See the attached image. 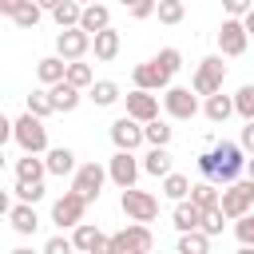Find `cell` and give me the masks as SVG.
<instances>
[{"label":"cell","mask_w":254,"mask_h":254,"mask_svg":"<svg viewBox=\"0 0 254 254\" xmlns=\"http://www.w3.org/2000/svg\"><path fill=\"white\" fill-rule=\"evenodd\" d=\"M242 171H246V151H242V143H218V147H214V179H210V183L230 187V183L242 179Z\"/></svg>","instance_id":"cell-1"},{"label":"cell","mask_w":254,"mask_h":254,"mask_svg":"<svg viewBox=\"0 0 254 254\" xmlns=\"http://www.w3.org/2000/svg\"><path fill=\"white\" fill-rule=\"evenodd\" d=\"M222 79H226V64H222V56H206V60H198V67H194L190 91L210 99V95L222 91Z\"/></svg>","instance_id":"cell-2"},{"label":"cell","mask_w":254,"mask_h":254,"mask_svg":"<svg viewBox=\"0 0 254 254\" xmlns=\"http://www.w3.org/2000/svg\"><path fill=\"white\" fill-rule=\"evenodd\" d=\"M155 234L143 222H127L119 234H111V254H151Z\"/></svg>","instance_id":"cell-3"},{"label":"cell","mask_w":254,"mask_h":254,"mask_svg":"<svg viewBox=\"0 0 254 254\" xmlns=\"http://www.w3.org/2000/svg\"><path fill=\"white\" fill-rule=\"evenodd\" d=\"M16 143H20V151L24 155H44L48 151V127H44V119H36V115H20L16 119V135H12Z\"/></svg>","instance_id":"cell-4"},{"label":"cell","mask_w":254,"mask_h":254,"mask_svg":"<svg viewBox=\"0 0 254 254\" xmlns=\"http://www.w3.org/2000/svg\"><path fill=\"white\" fill-rule=\"evenodd\" d=\"M119 206H123V214L131 218V222H155L159 218V198L151 194V190H139V187H131V190H123V198H119Z\"/></svg>","instance_id":"cell-5"},{"label":"cell","mask_w":254,"mask_h":254,"mask_svg":"<svg viewBox=\"0 0 254 254\" xmlns=\"http://www.w3.org/2000/svg\"><path fill=\"white\" fill-rule=\"evenodd\" d=\"M254 210V179H238V183H230L226 190H222V214L226 218H246Z\"/></svg>","instance_id":"cell-6"},{"label":"cell","mask_w":254,"mask_h":254,"mask_svg":"<svg viewBox=\"0 0 254 254\" xmlns=\"http://www.w3.org/2000/svg\"><path fill=\"white\" fill-rule=\"evenodd\" d=\"M83 210H87V198L79 194V190H64L56 202H52V222L60 226V230H75L79 222H83Z\"/></svg>","instance_id":"cell-7"},{"label":"cell","mask_w":254,"mask_h":254,"mask_svg":"<svg viewBox=\"0 0 254 254\" xmlns=\"http://www.w3.org/2000/svg\"><path fill=\"white\" fill-rule=\"evenodd\" d=\"M111 175H107V167H99V163H79V171L71 175V190H79L87 202H95L99 194H103V183H107Z\"/></svg>","instance_id":"cell-8"},{"label":"cell","mask_w":254,"mask_h":254,"mask_svg":"<svg viewBox=\"0 0 254 254\" xmlns=\"http://www.w3.org/2000/svg\"><path fill=\"white\" fill-rule=\"evenodd\" d=\"M139 171H143V163L135 159V151H115V155L107 159V175H111V183H115L119 190H131L135 179H139Z\"/></svg>","instance_id":"cell-9"},{"label":"cell","mask_w":254,"mask_h":254,"mask_svg":"<svg viewBox=\"0 0 254 254\" xmlns=\"http://www.w3.org/2000/svg\"><path fill=\"white\" fill-rule=\"evenodd\" d=\"M246 44H250V32H246V24L226 16V20L218 24V52L234 60V56H242V52H246Z\"/></svg>","instance_id":"cell-10"},{"label":"cell","mask_w":254,"mask_h":254,"mask_svg":"<svg viewBox=\"0 0 254 254\" xmlns=\"http://www.w3.org/2000/svg\"><path fill=\"white\" fill-rule=\"evenodd\" d=\"M131 79H135V87H139V91H167L175 75H171V71H167V67L151 56L147 64H139V67L131 71Z\"/></svg>","instance_id":"cell-11"},{"label":"cell","mask_w":254,"mask_h":254,"mask_svg":"<svg viewBox=\"0 0 254 254\" xmlns=\"http://www.w3.org/2000/svg\"><path fill=\"white\" fill-rule=\"evenodd\" d=\"M163 111L171 119H194L198 115V95L190 87H167L163 91Z\"/></svg>","instance_id":"cell-12"},{"label":"cell","mask_w":254,"mask_h":254,"mask_svg":"<svg viewBox=\"0 0 254 254\" xmlns=\"http://www.w3.org/2000/svg\"><path fill=\"white\" fill-rule=\"evenodd\" d=\"M87 52H91V36H87L83 28H67V32L56 36V56H60V60L75 64V60H83Z\"/></svg>","instance_id":"cell-13"},{"label":"cell","mask_w":254,"mask_h":254,"mask_svg":"<svg viewBox=\"0 0 254 254\" xmlns=\"http://www.w3.org/2000/svg\"><path fill=\"white\" fill-rule=\"evenodd\" d=\"M71 242H75L79 254H111V234H103V230L91 226V222H79V226L71 230Z\"/></svg>","instance_id":"cell-14"},{"label":"cell","mask_w":254,"mask_h":254,"mask_svg":"<svg viewBox=\"0 0 254 254\" xmlns=\"http://www.w3.org/2000/svg\"><path fill=\"white\" fill-rule=\"evenodd\" d=\"M111 143H115V151H135L139 143H147L143 123H139V119H131V115L115 119V123H111Z\"/></svg>","instance_id":"cell-15"},{"label":"cell","mask_w":254,"mask_h":254,"mask_svg":"<svg viewBox=\"0 0 254 254\" xmlns=\"http://www.w3.org/2000/svg\"><path fill=\"white\" fill-rule=\"evenodd\" d=\"M123 99H127V115H131V119H139V123H155V119H159V95H155V91H139V87H135V91H127Z\"/></svg>","instance_id":"cell-16"},{"label":"cell","mask_w":254,"mask_h":254,"mask_svg":"<svg viewBox=\"0 0 254 254\" xmlns=\"http://www.w3.org/2000/svg\"><path fill=\"white\" fill-rule=\"evenodd\" d=\"M202 218H206V210H198V206L187 198V202H175L171 226H175L179 234H190V230H202Z\"/></svg>","instance_id":"cell-17"},{"label":"cell","mask_w":254,"mask_h":254,"mask_svg":"<svg viewBox=\"0 0 254 254\" xmlns=\"http://www.w3.org/2000/svg\"><path fill=\"white\" fill-rule=\"evenodd\" d=\"M8 222H12V230H16V234H36L40 214H36V206H32V202H12V206H8Z\"/></svg>","instance_id":"cell-18"},{"label":"cell","mask_w":254,"mask_h":254,"mask_svg":"<svg viewBox=\"0 0 254 254\" xmlns=\"http://www.w3.org/2000/svg\"><path fill=\"white\" fill-rule=\"evenodd\" d=\"M79 28H83L87 36H99V32H107V28H111V8H107V4H87V8H83V20H79Z\"/></svg>","instance_id":"cell-19"},{"label":"cell","mask_w":254,"mask_h":254,"mask_svg":"<svg viewBox=\"0 0 254 254\" xmlns=\"http://www.w3.org/2000/svg\"><path fill=\"white\" fill-rule=\"evenodd\" d=\"M119 48H123V40H119V32H115V28H107V32H99V36H91V52H95V60H99V64H111V60L119 56Z\"/></svg>","instance_id":"cell-20"},{"label":"cell","mask_w":254,"mask_h":254,"mask_svg":"<svg viewBox=\"0 0 254 254\" xmlns=\"http://www.w3.org/2000/svg\"><path fill=\"white\" fill-rule=\"evenodd\" d=\"M36 75H40L44 87H56V83L67 79V60H60V56H44V60L36 64Z\"/></svg>","instance_id":"cell-21"},{"label":"cell","mask_w":254,"mask_h":254,"mask_svg":"<svg viewBox=\"0 0 254 254\" xmlns=\"http://www.w3.org/2000/svg\"><path fill=\"white\" fill-rule=\"evenodd\" d=\"M48 175V163L40 155H20L16 159V183H44Z\"/></svg>","instance_id":"cell-22"},{"label":"cell","mask_w":254,"mask_h":254,"mask_svg":"<svg viewBox=\"0 0 254 254\" xmlns=\"http://www.w3.org/2000/svg\"><path fill=\"white\" fill-rule=\"evenodd\" d=\"M190 202H194L198 210H218V206H222V190H218L210 179H202V183L190 187Z\"/></svg>","instance_id":"cell-23"},{"label":"cell","mask_w":254,"mask_h":254,"mask_svg":"<svg viewBox=\"0 0 254 254\" xmlns=\"http://www.w3.org/2000/svg\"><path fill=\"white\" fill-rule=\"evenodd\" d=\"M48 175H75L79 167H75V151L71 147H52L48 151Z\"/></svg>","instance_id":"cell-24"},{"label":"cell","mask_w":254,"mask_h":254,"mask_svg":"<svg viewBox=\"0 0 254 254\" xmlns=\"http://www.w3.org/2000/svg\"><path fill=\"white\" fill-rule=\"evenodd\" d=\"M202 115H206L210 123H226V119L234 115V95H222V91L210 95V99L202 103Z\"/></svg>","instance_id":"cell-25"},{"label":"cell","mask_w":254,"mask_h":254,"mask_svg":"<svg viewBox=\"0 0 254 254\" xmlns=\"http://www.w3.org/2000/svg\"><path fill=\"white\" fill-rule=\"evenodd\" d=\"M48 91H52L56 111H64V115H67V111H75V107H79V99H83V95H79V87H71L67 79H64V83H56V87H48Z\"/></svg>","instance_id":"cell-26"},{"label":"cell","mask_w":254,"mask_h":254,"mask_svg":"<svg viewBox=\"0 0 254 254\" xmlns=\"http://www.w3.org/2000/svg\"><path fill=\"white\" fill-rule=\"evenodd\" d=\"M143 171L155 175V179H167V175H171V151H167V147H151V151L143 155Z\"/></svg>","instance_id":"cell-27"},{"label":"cell","mask_w":254,"mask_h":254,"mask_svg":"<svg viewBox=\"0 0 254 254\" xmlns=\"http://www.w3.org/2000/svg\"><path fill=\"white\" fill-rule=\"evenodd\" d=\"M87 99H91L95 107H111V103H119L123 95H119V83H111V79H95L91 91H87Z\"/></svg>","instance_id":"cell-28"},{"label":"cell","mask_w":254,"mask_h":254,"mask_svg":"<svg viewBox=\"0 0 254 254\" xmlns=\"http://www.w3.org/2000/svg\"><path fill=\"white\" fill-rule=\"evenodd\" d=\"M190 187H194V183H190L187 175H179V171H171V175L163 179V194H167L171 202H187V198H190Z\"/></svg>","instance_id":"cell-29"},{"label":"cell","mask_w":254,"mask_h":254,"mask_svg":"<svg viewBox=\"0 0 254 254\" xmlns=\"http://www.w3.org/2000/svg\"><path fill=\"white\" fill-rule=\"evenodd\" d=\"M52 20L60 24V32H67V28H79V20H83V4H79V0H64V4L52 12Z\"/></svg>","instance_id":"cell-30"},{"label":"cell","mask_w":254,"mask_h":254,"mask_svg":"<svg viewBox=\"0 0 254 254\" xmlns=\"http://www.w3.org/2000/svg\"><path fill=\"white\" fill-rule=\"evenodd\" d=\"M179 254H210V234L202 230H190V234H179Z\"/></svg>","instance_id":"cell-31"},{"label":"cell","mask_w":254,"mask_h":254,"mask_svg":"<svg viewBox=\"0 0 254 254\" xmlns=\"http://www.w3.org/2000/svg\"><path fill=\"white\" fill-rule=\"evenodd\" d=\"M67 83L71 87H87L91 91V83H95V71H91V64H83V60H75V64H67Z\"/></svg>","instance_id":"cell-32"},{"label":"cell","mask_w":254,"mask_h":254,"mask_svg":"<svg viewBox=\"0 0 254 254\" xmlns=\"http://www.w3.org/2000/svg\"><path fill=\"white\" fill-rule=\"evenodd\" d=\"M155 16H159V24H183V16H187V4L183 0H159V8H155Z\"/></svg>","instance_id":"cell-33"},{"label":"cell","mask_w":254,"mask_h":254,"mask_svg":"<svg viewBox=\"0 0 254 254\" xmlns=\"http://www.w3.org/2000/svg\"><path fill=\"white\" fill-rule=\"evenodd\" d=\"M234 115H242L246 123H254V83H242L234 91Z\"/></svg>","instance_id":"cell-34"},{"label":"cell","mask_w":254,"mask_h":254,"mask_svg":"<svg viewBox=\"0 0 254 254\" xmlns=\"http://www.w3.org/2000/svg\"><path fill=\"white\" fill-rule=\"evenodd\" d=\"M28 115H36V119H48V115H56L52 91H32V95H28Z\"/></svg>","instance_id":"cell-35"},{"label":"cell","mask_w":254,"mask_h":254,"mask_svg":"<svg viewBox=\"0 0 254 254\" xmlns=\"http://www.w3.org/2000/svg\"><path fill=\"white\" fill-rule=\"evenodd\" d=\"M143 135H147V143H151V147H167L175 131H171L163 119H155V123H143Z\"/></svg>","instance_id":"cell-36"},{"label":"cell","mask_w":254,"mask_h":254,"mask_svg":"<svg viewBox=\"0 0 254 254\" xmlns=\"http://www.w3.org/2000/svg\"><path fill=\"white\" fill-rule=\"evenodd\" d=\"M40 16H44V8H40L36 0H28V4L12 16V24H16V28H36V24H40Z\"/></svg>","instance_id":"cell-37"},{"label":"cell","mask_w":254,"mask_h":254,"mask_svg":"<svg viewBox=\"0 0 254 254\" xmlns=\"http://www.w3.org/2000/svg\"><path fill=\"white\" fill-rule=\"evenodd\" d=\"M12 190H16V202H32V206L44 198V183H16Z\"/></svg>","instance_id":"cell-38"},{"label":"cell","mask_w":254,"mask_h":254,"mask_svg":"<svg viewBox=\"0 0 254 254\" xmlns=\"http://www.w3.org/2000/svg\"><path fill=\"white\" fill-rule=\"evenodd\" d=\"M135 20H147V16H155V8H159V0H119Z\"/></svg>","instance_id":"cell-39"},{"label":"cell","mask_w":254,"mask_h":254,"mask_svg":"<svg viewBox=\"0 0 254 254\" xmlns=\"http://www.w3.org/2000/svg\"><path fill=\"white\" fill-rule=\"evenodd\" d=\"M222 12H226L230 20H246V16L254 12V0H222Z\"/></svg>","instance_id":"cell-40"},{"label":"cell","mask_w":254,"mask_h":254,"mask_svg":"<svg viewBox=\"0 0 254 254\" xmlns=\"http://www.w3.org/2000/svg\"><path fill=\"white\" fill-rule=\"evenodd\" d=\"M234 238H238L242 246H254V210H250L246 218H238V222H234Z\"/></svg>","instance_id":"cell-41"},{"label":"cell","mask_w":254,"mask_h":254,"mask_svg":"<svg viewBox=\"0 0 254 254\" xmlns=\"http://www.w3.org/2000/svg\"><path fill=\"white\" fill-rule=\"evenodd\" d=\"M44 254H75V242L64 238V234H52V238L44 242Z\"/></svg>","instance_id":"cell-42"},{"label":"cell","mask_w":254,"mask_h":254,"mask_svg":"<svg viewBox=\"0 0 254 254\" xmlns=\"http://www.w3.org/2000/svg\"><path fill=\"white\" fill-rule=\"evenodd\" d=\"M155 60H159V64H163V67H167L171 75H175V71L183 67V52H179V48H163V52H159Z\"/></svg>","instance_id":"cell-43"},{"label":"cell","mask_w":254,"mask_h":254,"mask_svg":"<svg viewBox=\"0 0 254 254\" xmlns=\"http://www.w3.org/2000/svg\"><path fill=\"white\" fill-rule=\"evenodd\" d=\"M222 222H226V214H222V206L218 210H206V218H202V234H222Z\"/></svg>","instance_id":"cell-44"},{"label":"cell","mask_w":254,"mask_h":254,"mask_svg":"<svg viewBox=\"0 0 254 254\" xmlns=\"http://www.w3.org/2000/svg\"><path fill=\"white\" fill-rule=\"evenodd\" d=\"M198 171H202V179H214V151L198 155Z\"/></svg>","instance_id":"cell-45"},{"label":"cell","mask_w":254,"mask_h":254,"mask_svg":"<svg viewBox=\"0 0 254 254\" xmlns=\"http://www.w3.org/2000/svg\"><path fill=\"white\" fill-rule=\"evenodd\" d=\"M238 143H242V151H246V155H254V123H246V127H242V139H238Z\"/></svg>","instance_id":"cell-46"},{"label":"cell","mask_w":254,"mask_h":254,"mask_svg":"<svg viewBox=\"0 0 254 254\" xmlns=\"http://www.w3.org/2000/svg\"><path fill=\"white\" fill-rule=\"evenodd\" d=\"M24 4H28V0H0V12H4V16H16Z\"/></svg>","instance_id":"cell-47"},{"label":"cell","mask_w":254,"mask_h":254,"mask_svg":"<svg viewBox=\"0 0 254 254\" xmlns=\"http://www.w3.org/2000/svg\"><path fill=\"white\" fill-rule=\"evenodd\" d=\"M36 4H40V8H44V12H56V8H60V4H64V0H36Z\"/></svg>","instance_id":"cell-48"},{"label":"cell","mask_w":254,"mask_h":254,"mask_svg":"<svg viewBox=\"0 0 254 254\" xmlns=\"http://www.w3.org/2000/svg\"><path fill=\"white\" fill-rule=\"evenodd\" d=\"M12 254H44V250H32V246H16Z\"/></svg>","instance_id":"cell-49"},{"label":"cell","mask_w":254,"mask_h":254,"mask_svg":"<svg viewBox=\"0 0 254 254\" xmlns=\"http://www.w3.org/2000/svg\"><path fill=\"white\" fill-rule=\"evenodd\" d=\"M246 179H254V155L246 159Z\"/></svg>","instance_id":"cell-50"},{"label":"cell","mask_w":254,"mask_h":254,"mask_svg":"<svg viewBox=\"0 0 254 254\" xmlns=\"http://www.w3.org/2000/svg\"><path fill=\"white\" fill-rule=\"evenodd\" d=\"M242 24H246V32H250V36H254V12H250V16H246V20H242Z\"/></svg>","instance_id":"cell-51"},{"label":"cell","mask_w":254,"mask_h":254,"mask_svg":"<svg viewBox=\"0 0 254 254\" xmlns=\"http://www.w3.org/2000/svg\"><path fill=\"white\" fill-rule=\"evenodd\" d=\"M234 254H254V246H242V250H234Z\"/></svg>","instance_id":"cell-52"},{"label":"cell","mask_w":254,"mask_h":254,"mask_svg":"<svg viewBox=\"0 0 254 254\" xmlns=\"http://www.w3.org/2000/svg\"><path fill=\"white\" fill-rule=\"evenodd\" d=\"M79 4H83V8H87V4H99V0H79Z\"/></svg>","instance_id":"cell-53"},{"label":"cell","mask_w":254,"mask_h":254,"mask_svg":"<svg viewBox=\"0 0 254 254\" xmlns=\"http://www.w3.org/2000/svg\"><path fill=\"white\" fill-rule=\"evenodd\" d=\"M175 254H179V250H175Z\"/></svg>","instance_id":"cell-54"}]
</instances>
